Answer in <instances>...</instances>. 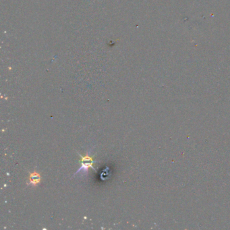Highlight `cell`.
<instances>
[{
    "mask_svg": "<svg viewBox=\"0 0 230 230\" xmlns=\"http://www.w3.org/2000/svg\"><path fill=\"white\" fill-rule=\"evenodd\" d=\"M41 178L40 174L36 172V171H34L33 173H31L29 177V183L28 184H31L34 186L38 184L39 183H40Z\"/></svg>",
    "mask_w": 230,
    "mask_h": 230,
    "instance_id": "7a4b0ae2",
    "label": "cell"
},
{
    "mask_svg": "<svg viewBox=\"0 0 230 230\" xmlns=\"http://www.w3.org/2000/svg\"><path fill=\"white\" fill-rule=\"evenodd\" d=\"M90 151H89V153H87V154H86L85 156H81V155H79L81 157V167L74 176H75L76 174H78V173H87L89 168H92L95 171H96V169L92 167V164L95 163H97V161H94V160L90 157Z\"/></svg>",
    "mask_w": 230,
    "mask_h": 230,
    "instance_id": "6da1fadb",
    "label": "cell"
}]
</instances>
